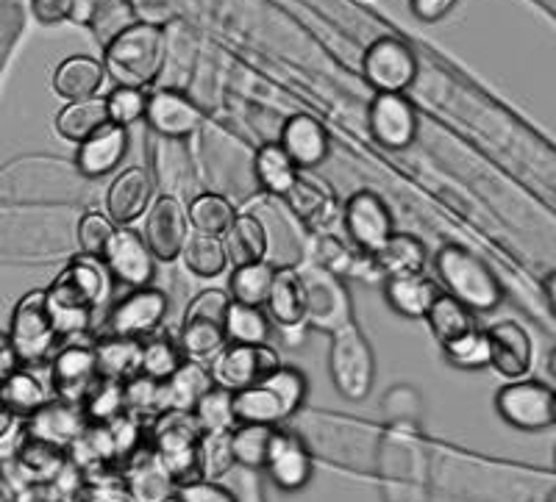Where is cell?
<instances>
[{"label":"cell","mask_w":556,"mask_h":502,"mask_svg":"<svg viewBox=\"0 0 556 502\" xmlns=\"http://www.w3.org/2000/svg\"><path fill=\"white\" fill-rule=\"evenodd\" d=\"M112 275L101 258L76 256L62 267L51 286L45 289V303L51 311L59 339H78L92 327L98 308L112 297Z\"/></svg>","instance_id":"6da1fadb"},{"label":"cell","mask_w":556,"mask_h":502,"mask_svg":"<svg viewBox=\"0 0 556 502\" xmlns=\"http://www.w3.org/2000/svg\"><path fill=\"white\" fill-rule=\"evenodd\" d=\"M309 395V381L298 366L281 364L260 384L248 386L231 395L237 425L281 427L290 416L301 411Z\"/></svg>","instance_id":"7a4b0ae2"},{"label":"cell","mask_w":556,"mask_h":502,"mask_svg":"<svg viewBox=\"0 0 556 502\" xmlns=\"http://www.w3.org/2000/svg\"><path fill=\"white\" fill-rule=\"evenodd\" d=\"M165 31L146 23H134L103 48V73L117 87L146 89L165 67Z\"/></svg>","instance_id":"3957f363"},{"label":"cell","mask_w":556,"mask_h":502,"mask_svg":"<svg viewBox=\"0 0 556 502\" xmlns=\"http://www.w3.org/2000/svg\"><path fill=\"white\" fill-rule=\"evenodd\" d=\"M434 267L445 295L456 297L473 314H490L504 300L498 278L468 247L443 245L437 250Z\"/></svg>","instance_id":"277c9868"},{"label":"cell","mask_w":556,"mask_h":502,"mask_svg":"<svg viewBox=\"0 0 556 502\" xmlns=\"http://www.w3.org/2000/svg\"><path fill=\"white\" fill-rule=\"evenodd\" d=\"M148 447L167 469L170 480L178 486L201 480L198 472V439L201 427L192 420V411H162L148 422Z\"/></svg>","instance_id":"5b68a950"},{"label":"cell","mask_w":556,"mask_h":502,"mask_svg":"<svg viewBox=\"0 0 556 502\" xmlns=\"http://www.w3.org/2000/svg\"><path fill=\"white\" fill-rule=\"evenodd\" d=\"M231 303L228 292L223 289H203L195 295L184 311L181 331H178V347H181L184 358L190 361H212L217 352L226 347V308Z\"/></svg>","instance_id":"8992f818"},{"label":"cell","mask_w":556,"mask_h":502,"mask_svg":"<svg viewBox=\"0 0 556 502\" xmlns=\"http://www.w3.org/2000/svg\"><path fill=\"white\" fill-rule=\"evenodd\" d=\"M329 375L334 389L345 400H365L374 391V350H370L367 339L359 333V327H354V322L334 333L329 352Z\"/></svg>","instance_id":"52a82bcc"},{"label":"cell","mask_w":556,"mask_h":502,"mask_svg":"<svg viewBox=\"0 0 556 502\" xmlns=\"http://www.w3.org/2000/svg\"><path fill=\"white\" fill-rule=\"evenodd\" d=\"M9 339L20 358V366L45 364V358L51 356L59 336L45 303V289H31L20 297L9 322Z\"/></svg>","instance_id":"ba28073f"},{"label":"cell","mask_w":556,"mask_h":502,"mask_svg":"<svg viewBox=\"0 0 556 502\" xmlns=\"http://www.w3.org/2000/svg\"><path fill=\"white\" fill-rule=\"evenodd\" d=\"M495 411L501 420L523 434H543L556 422V397L554 389L543 381H509L495 395Z\"/></svg>","instance_id":"9c48e42d"},{"label":"cell","mask_w":556,"mask_h":502,"mask_svg":"<svg viewBox=\"0 0 556 502\" xmlns=\"http://www.w3.org/2000/svg\"><path fill=\"white\" fill-rule=\"evenodd\" d=\"M298 275H301L306 295L304 322L315 325L317 331L329 333L342 331V327L354 322L351 297H348V289L340 283V278L331 275L329 270H323L320 265L306 267Z\"/></svg>","instance_id":"30bf717a"},{"label":"cell","mask_w":556,"mask_h":502,"mask_svg":"<svg viewBox=\"0 0 556 502\" xmlns=\"http://www.w3.org/2000/svg\"><path fill=\"white\" fill-rule=\"evenodd\" d=\"M281 366V358L270 345H226L208 361L212 384L226 391H240L248 386L260 384L262 377L270 375Z\"/></svg>","instance_id":"8fae6325"},{"label":"cell","mask_w":556,"mask_h":502,"mask_svg":"<svg viewBox=\"0 0 556 502\" xmlns=\"http://www.w3.org/2000/svg\"><path fill=\"white\" fill-rule=\"evenodd\" d=\"M170 300L156 286H142L123 295L121 300L109 308L106 314V336H121V339L142 342L146 336L159 331L165 322Z\"/></svg>","instance_id":"7c38bea8"},{"label":"cell","mask_w":556,"mask_h":502,"mask_svg":"<svg viewBox=\"0 0 556 502\" xmlns=\"http://www.w3.org/2000/svg\"><path fill=\"white\" fill-rule=\"evenodd\" d=\"M362 76L376 94H404L417 78V59L401 39L379 37L362 56Z\"/></svg>","instance_id":"4fadbf2b"},{"label":"cell","mask_w":556,"mask_h":502,"mask_svg":"<svg viewBox=\"0 0 556 502\" xmlns=\"http://www.w3.org/2000/svg\"><path fill=\"white\" fill-rule=\"evenodd\" d=\"M103 267L109 270L114 283H123L128 289H142L151 286L156 278V258L148 250L142 233L134 231L131 226L114 228L112 239L103 247L101 256Z\"/></svg>","instance_id":"5bb4252c"},{"label":"cell","mask_w":556,"mask_h":502,"mask_svg":"<svg viewBox=\"0 0 556 502\" xmlns=\"http://www.w3.org/2000/svg\"><path fill=\"white\" fill-rule=\"evenodd\" d=\"M262 472L270 477V484L276 489L295 494V491L309 486L312 475H315V459H312V450L306 447V441L295 430L273 427Z\"/></svg>","instance_id":"9a60e30c"},{"label":"cell","mask_w":556,"mask_h":502,"mask_svg":"<svg viewBox=\"0 0 556 502\" xmlns=\"http://www.w3.org/2000/svg\"><path fill=\"white\" fill-rule=\"evenodd\" d=\"M342 222H345L351 245L365 256H374L390 239V233H395L390 206L384 203V197H379L370 189H362V192L348 197L345 208H342Z\"/></svg>","instance_id":"2e32d148"},{"label":"cell","mask_w":556,"mask_h":502,"mask_svg":"<svg viewBox=\"0 0 556 502\" xmlns=\"http://www.w3.org/2000/svg\"><path fill=\"white\" fill-rule=\"evenodd\" d=\"M139 233H142L148 250L153 253L156 261H176L192 233L190 220H187V206L178 197H156L148 206L146 226Z\"/></svg>","instance_id":"e0dca14e"},{"label":"cell","mask_w":556,"mask_h":502,"mask_svg":"<svg viewBox=\"0 0 556 502\" xmlns=\"http://www.w3.org/2000/svg\"><path fill=\"white\" fill-rule=\"evenodd\" d=\"M367 126L370 137L387 151H406L417 139L420 119L415 106L404 94H376L367 108Z\"/></svg>","instance_id":"ac0fdd59"},{"label":"cell","mask_w":556,"mask_h":502,"mask_svg":"<svg viewBox=\"0 0 556 502\" xmlns=\"http://www.w3.org/2000/svg\"><path fill=\"white\" fill-rule=\"evenodd\" d=\"M98 381H101V375H98V364H96V352H92V345H84V342H70L67 347H62V350L53 356L51 389H53V397H56V400L81 406Z\"/></svg>","instance_id":"d6986e66"},{"label":"cell","mask_w":556,"mask_h":502,"mask_svg":"<svg viewBox=\"0 0 556 502\" xmlns=\"http://www.w3.org/2000/svg\"><path fill=\"white\" fill-rule=\"evenodd\" d=\"M146 123L153 137L181 139L187 142L203 126V114L195 103L178 89H156L148 94Z\"/></svg>","instance_id":"ffe728a7"},{"label":"cell","mask_w":556,"mask_h":502,"mask_svg":"<svg viewBox=\"0 0 556 502\" xmlns=\"http://www.w3.org/2000/svg\"><path fill=\"white\" fill-rule=\"evenodd\" d=\"M490 342V366L506 381H518L534 364V342L529 331L515 320H501L486 327Z\"/></svg>","instance_id":"44dd1931"},{"label":"cell","mask_w":556,"mask_h":502,"mask_svg":"<svg viewBox=\"0 0 556 502\" xmlns=\"http://www.w3.org/2000/svg\"><path fill=\"white\" fill-rule=\"evenodd\" d=\"M153 176L146 167H126L112 178L106 189V217L114 226H134L139 217H146L148 206L153 203Z\"/></svg>","instance_id":"7402d4cb"},{"label":"cell","mask_w":556,"mask_h":502,"mask_svg":"<svg viewBox=\"0 0 556 502\" xmlns=\"http://www.w3.org/2000/svg\"><path fill=\"white\" fill-rule=\"evenodd\" d=\"M278 147L287 153L298 170H317L331 153V139L320 119L309 114H295L281 126L278 133Z\"/></svg>","instance_id":"603a6c76"},{"label":"cell","mask_w":556,"mask_h":502,"mask_svg":"<svg viewBox=\"0 0 556 502\" xmlns=\"http://www.w3.org/2000/svg\"><path fill=\"white\" fill-rule=\"evenodd\" d=\"M87 425L89 422L84 416L81 406H73V402H64L53 397V400L39 406L34 414H28L23 420V436L26 439L48 441V445H56L62 450H67L84 434Z\"/></svg>","instance_id":"cb8c5ba5"},{"label":"cell","mask_w":556,"mask_h":502,"mask_svg":"<svg viewBox=\"0 0 556 502\" xmlns=\"http://www.w3.org/2000/svg\"><path fill=\"white\" fill-rule=\"evenodd\" d=\"M121 480L131 502H165L176 494V484L156 459V452L148 447V441L123 461Z\"/></svg>","instance_id":"d4e9b609"},{"label":"cell","mask_w":556,"mask_h":502,"mask_svg":"<svg viewBox=\"0 0 556 502\" xmlns=\"http://www.w3.org/2000/svg\"><path fill=\"white\" fill-rule=\"evenodd\" d=\"M126 153H128V128L106 123L101 131H96L87 142L78 145L76 170L81 172L84 178H89V181L106 178L121 167Z\"/></svg>","instance_id":"484cf974"},{"label":"cell","mask_w":556,"mask_h":502,"mask_svg":"<svg viewBox=\"0 0 556 502\" xmlns=\"http://www.w3.org/2000/svg\"><path fill=\"white\" fill-rule=\"evenodd\" d=\"M265 311L273 325L278 327H304L306 317V295L304 283L298 270L290 267H276L273 272L270 292H267Z\"/></svg>","instance_id":"4316f807"},{"label":"cell","mask_w":556,"mask_h":502,"mask_svg":"<svg viewBox=\"0 0 556 502\" xmlns=\"http://www.w3.org/2000/svg\"><path fill=\"white\" fill-rule=\"evenodd\" d=\"M437 281H431L426 272L417 275H401V278H384V300L390 308L404 320H424L431 303L440 295Z\"/></svg>","instance_id":"83f0119b"},{"label":"cell","mask_w":556,"mask_h":502,"mask_svg":"<svg viewBox=\"0 0 556 502\" xmlns=\"http://www.w3.org/2000/svg\"><path fill=\"white\" fill-rule=\"evenodd\" d=\"M67 450L48 445V441L23 436L20 447L14 450V466H17L20 477L26 484H56L62 472L67 469Z\"/></svg>","instance_id":"f1b7e54d"},{"label":"cell","mask_w":556,"mask_h":502,"mask_svg":"<svg viewBox=\"0 0 556 502\" xmlns=\"http://www.w3.org/2000/svg\"><path fill=\"white\" fill-rule=\"evenodd\" d=\"M223 245H226L228 261H235V267L253 265V261H265L267 258L270 233L253 211H237L231 228L223 233Z\"/></svg>","instance_id":"f546056e"},{"label":"cell","mask_w":556,"mask_h":502,"mask_svg":"<svg viewBox=\"0 0 556 502\" xmlns=\"http://www.w3.org/2000/svg\"><path fill=\"white\" fill-rule=\"evenodd\" d=\"M376 275L401 278L426 270V247L415 233H390L384 245L370 256Z\"/></svg>","instance_id":"4dcf8cb0"},{"label":"cell","mask_w":556,"mask_h":502,"mask_svg":"<svg viewBox=\"0 0 556 502\" xmlns=\"http://www.w3.org/2000/svg\"><path fill=\"white\" fill-rule=\"evenodd\" d=\"M103 81H106L103 64L92 56H67L53 73V89L67 103L98 98Z\"/></svg>","instance_id":"1f68e13d"},{"label":"cell","mask_w":556,"mask_h":502,"mask_svg":"<svg viewBox=\"0 0 556 502\" xmlns=\"http://www.w3.org/2000/svg\"><path fill=\"white\" fill-rule=\"evenodd\" d=\"M96 352L98 375L103 381H114V384H126L131 377L139 375V342L137 339H121V336H103L92 345Z\"/></svg>","instance_id":"d6a6232c"},{"label":"cell","mask_w":556,"mask_h":502,"mask_svg":"<svg viewBox=\"0 0 556 502\" xmlns=\"http://www.w3.org/2000/svg\"><path fill=\"white\" fill-rule=\"evenodd\" d=\"M212 375L201 361H184L165 381V411H192L195 402L212 389Z\"/></svg>","instance_id":"836d02e7"},{"label":"cell","mask_w":556,"mask_h":502,"mask_svg":"<svg viewBox=\"0 0 556 502\" xmlns=\"http://www.w3.org/2000/svg\"><path fill=\"white\" fill-rule=\"evenodd\" d=\"M109 123L106 117V103L103 98H87V101H73L64 103L62 112L56 114V131L59 137L67 142H87L96 131H101Z\"/></svg>","instance_id":"e575fe53"},{"label":"cell","mask_w":556,"mask_h":502,"mask_svg":"<svg viewBox=\"0 0 556 502\" xmlns=\"http://www.w3.org/2000/svg\"><path fill=\"white\" fill-rule=\"evenodd\" d=\"M223 331H226V345H270L273 322L265 308L231 300L226 308Z\"/></svg>","instance_id":"d590c367"},{"label":"cell","mask_w":556,"mask_h":502,"mask_svg":"<svg viewBox=\"0 0 556 502\" xmlns=\"http://www.w3.org/2000/svg\"><path fill=\"white\" fill-rule=\"evenodd\" d=\"M298 170L295 164L287 158V153L278 147V142H267L256 151V158H253V178L265 189L267 195L285 197L292 186H295Z\"/></svg>","instance_id":"8d00e7d4"},{"label":"cell","mask_w":556,"mask_h":502,"mask_svg":"<svg viewBox=\"0 0 556 502\" xmlns=\"http://www.w3.org/2000/svg\"><path fill=\"white\" fill-rule=\"evenodd\" d=\"M181 347L173 336H165V333H151L146 339L139 342V375L151 377V381H159L165 384L167 377L184 364Z\"/></svg>","instance_id":"74e56055"},{"label":"cell","mask_w":556,"mask_h":502,"mask_svg":"<svg viewBox=\"0 0 556 502\" xmlns=\"http://www.w3.org/2000/svg\"><path fill=\"white\" fill-rule=\"evenodd\" d=\"M424 320L429 322L431 336H434L440 345H445V342L456 339V336H462V333H468L476 327L473 311H470L468 306H462L456 297L445 295V292L437 295V300L431 303V308L426 311Z\"/></svg>","instance_id":"f35d334b"},{"label":"cell","mask_w":556,"mask_h":502,"mask_svg":"<svg viewBox=\"0 0 556 502\" xmlns=\"http://www.w3.org/2000/svg\"><path fill=\"white\" fill-rule=\"evenodd\" d=\"M237 217V208L231 201L217 192H201L187 206V220L192 233H206V236H223L231 228Z\"/></svg>","instance_id":"ab89813d"},{"label":"cell","mask_w":556,"mask_h":502,"mask_svg":"<svg viewBox=\"0 0 556 502\" xmlns=\"http://www.w3.org/2000/svg\"><path fill=\"white\" fill-rule=\"evenodd\" d=\"M285 201L287 206L292 208V214H295L298 220L306 222V226L312 228L320 226V222L331 214V206H334V195L326 189V183L312 181V178H306L304 172L298 176L295 186L287 192Z\"/></svg>","instance_id":"60d3db41"},{"label":"cell","mask_w":556,"mask_h":502,"mask_svg":"<svg viewBox=\"0 0 556 502\" xmlns=\"http://www.w3.org/2000/svg\"><path fill=\"white\" fill-rule=\"evenodd\" d=\"M0 400L7 402V409L17 420H26L28 414H34L39 406L48 402V391H45V384L34 372L20 366V370H14L12 375L0 381Z\"/></svg>","instance_id":"b9f144b4"},{"label":"cell","mask_w":556,"mask_h":502,"mask_svg":"<svg viewBox=\"0 0 556 502\" xmlns=\"http://www.w3.org/2000/svg\"><path fill=\"white\" fill-rule=\"evenodd\" d=\"M181 258L192 275L206 278V281L220 278L226 267L231 265L226 245H223V236H206V233H190L181 250Z\"/></svg>","instance_id":"7bdbcfd3"},{"label":"cell","mask_w":556,"mask_h":502,"mask_svg":"<svg viewBox=\"0 0 556 502\" xmlns=\"http://www.w3.org/2000/svg\"><path fill=\"white\" fill-rule=\"evenodd\" d=\"M273 272L276 267L270 261H253V265L235 267V272L228 275V297L242 306L265 308L267 292H270Z\"/></svg>","instance_id":"ee69618b"},{"label":"cell","mask_w":556,"mask_h":502,"mask_svg":"<svg viewBox=\"0 0 556 502\" xmlns=\"http://www.w3.org/2000/svg\"><path fill=\"white\" fill-rule=\"evenodd\" d=\"M84 23L89 26L92 37L98 39V44L106 48L117 34L131 28L134 23H137V17H134L128 0H96V3L89 7Z\"/></svg>","instance_id":"f6af8a7d"},{"label":"cell","mask_w":556,"mask_h":502,"mask_svg":"<svg viewBox=\"0 0 556 502\" xmlns=\"http://www.w3.org/2000/svg\"><path fill=\"white\" fill-rule=\"evenodd\" d=\"M235 455H231V430L223 434H201L198 439V472L201 480L220 484L228 472L235 469Z\"/></svg>","instance_id":"bcb514c9"},{"label":"cell","mask_w":556,"mask_h":502,"mask_svg":"<svg viewBox=\"0 0 556 502\" xmlns=\"http://www.w3.org/2000/svg\"><path fill=\"white\" fill-rule=\"evenodd\" d=\"M192 420L201 427V434H223V430H235V409H231V391L212 386L192 409Z\"/></svg>","instance_id":"7dc6e473"},{"label":"cell","mask_w":556,"mask_h":502,"mask_svg":"<svg viewBox=\"0 0 556 502\" xmlns=\"http://www.w3.org/2000/svg\"><path fill=\"white\" fill-rule=\"evenodd\" d=\"M440 347H443L445 361L456 370H484V366H490V342H486V333L479 331V327L462 333V336Z\"/></svg>","instance_id":"c3c4849f"},{"label":"cell","mask_w":556,"mask_h":502,"mask_svg":"<svg viewBox=\"0 0 556 502\" xmlns=\"http://www.w3.org/2000/svg\"><path fill=\"white\" fill-rule=\"evenodd\" d=\"M81 411L89 425H109L117 416L126 414V397H123V384L114 381H98L87 400L81 402Z\"/></svg>","instance_id":"681fc988"},{"label":"cell","mask_w":556,"mask_h":502,"mask_svg":"<svg viewBox=\"0 0 556 502\" xmlns=\"http://www.w3.org/2000/svg\"><path fill=\"white\" fill-rule=\"evenodd\" d=\"M273 427L267 425H235L231 430V455L237 466L245 469H262L270 445Z\"/></svg>","instance_id":"f907efd6"},{"label":"cell","mask_w":556,"mask_h":502,"mask_svg":"<svg viewBox=\"0 0 556 502\" xmlns=\"http://www.w3.org/2000/svg\"><path fill=\"white\" fill-rule=\"evenodd\" d=\"M123 397H126L128 414L139 416V420L151 422L165 411V384L151 381L146 375H137L123 384Z\"/></svg>","instance_id":"816d5d0a"},{"label":"cell","mask_w":556,"mask_h":502,"mask_svg":"<svg viewBox=\"0 0 556 502\" xmlns=\"http://www.w3.org/2000/svg\"><path fill=\"white\" fill-rule=\"evenodd\" d=\"M106 103V117L112 126L131 128L134 123L146 119V103L148 92L146 89H131V87H114L112 92L103 98Z\"/></svg>","instance_id":"f5cc1de1"},{"label":"cell","mask_w":556,"mask_h":502,"mask_svg":"<svg viewBox=\"0 0 556 502\" xmlns=\"http://www.w3.org/2000/svg\"><path fill=\"white\" fill-rule=\"evenodd\" d=\"M114 228L117 226H114L103 211L81 214V220H78V228H76V239L84 256L101 258L103 247H106V242L112 239Z\"/></svg>","instance_id":"db71d44e"},{"label":"cell","mask_w":556,"mask_h":502,"mask_svg":"<svg viewBox=\"0 0 556 502\" xmlns=\"http://www.w3.org/2000/svg\"><path fill=\"white\" fill-rule=\"evenodd\" d=\"M70 502H131L128 491L121 480V472L112 475H92L84 477L78 489L73 491Z\"/></svg>","instance_id":"11a10c76"},{"label":"cell","mask_w":556,"mask_h":502,"mask_svg":"<svg viewBox=\"0 0 556 502\" xmlns=\"http://www.w3.org/2000/svg\"><path fill=\"white\" fill-rule=\"evenodd\" d=\"M137 23L165 28L176 17V0H128Z\"/></svg>","instance_id":"9f6ffc18"},{"label":"cell","mask_w":556,"mask_h":502,"mask_svg":"<svg viewBox=\"0 0 556 502\" xmlns=\"http://www.w3.org/2000/svg\"><path fill=\"white\" fill-rule=\"evenodd\" d=\"M173 497L178 502H237L231 491L223 489L220 484H212V480H195V484L178 486Z\"/></svg>","instance_id":"6f0895ef"},{"label":"cell","mask_w":556,"mask_h":502,"mask_svg":"<svg viewBox=\"0 0 556 502\" xmlns=\"http://www.w3.org/2000/svg\"><path fill=\"white\" fill-rule=\"evenodd\" d=\"M78 0H31L34 17L42 23V26H59L64 20L76 17Z\"/></svg>","instance_id":"680465c9"},{"label":"cell","mask_w":556,"mask_h":502,"mask_svg":"<svg viewBox=\"0 0 556 502\" xmlns=\"http://www.w3.org/2000/svg\"><path fill=\"white\" fill-rule=\"evenodd\" d=\"M459 0H409V9L420 23H440L454 12Z\"/></svg>","instance_id":"91938a15"},{"label":"cell","mask_w":556,"mask_h":502,"mask_svg":"<svg viewBox=\"0 0 556 502\" xmlns=\"http://www.w3.org/2000/svg\"><path fill=\"white\" fill-rule=\"evenodd\" d=\"M14 502H70V497L56 484H26Z\"/></svg>","instance_id":"94428289"},{"label":"cell","mask_w":556,"mask_h":502,"mask_svg":"<svg viewBox=\"0 0 556 502\" xmlns=\"http://www.w3.org/2000/svg\"><path fill=\"white\" fill-rule=\"evenodd\" d=\"M14 370H20V358L14 352L12 339H9L7 331H0V381L7 375H12Z\"/></svg>","instance_id":"6125c7cd"},{"label":"cell","mask_w":556,"mask_h":502,"mask_svg":"<svg viewBox=\"0 0 556 502\" xmlns=\"http://www.w3.org/2000/svg\"><path fill=\"white\" fill-rule=\"evenodd\" d=\"M14 422H17V416L12 414V411L7 409V402L0 400V441L7 439L9 434H12V427H14Z\"/></svg>","instance_id":"be15d7a7"},{"label":"cell","mask_w":556,"mask_h":502,"mask_svg":"<svg viewBox=\"0 0 556 502\" xmlns=\"http://www.w3.org/2000/svg\"><path fill=\"white\" fill-rule=\"evenodd\" d=\"M14 497H17V489H14L12 480L0 472V502H14Z\"/></svg>","instance_id":"e7e4bbea"},{"label":"cell","mask_w":556,"mask_h":502,"mask_svg":"<svg viewBox=\"0 0 556 502\" xmlns=\"http://www.w3.org/2000/svg\"><path fill=\"white\" fill-rule=\"evenodd\" d=\"M165 502H178V500H176V497H170V500H165Z\"/></svg>","instance_id":"03108f58"}]
</instances>
